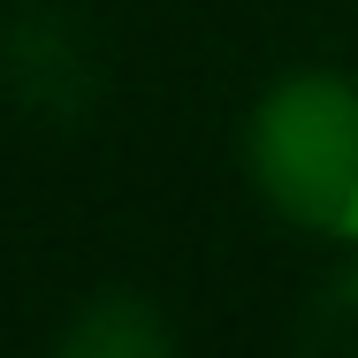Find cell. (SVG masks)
<instances>
[{
  "instance_id": "2",
  "label": "cell",
  "mask_w": 358,
  "mask_h": 358,
  "mask_svg": "<svg viewBox=\"0 0 358 358\" xmlns=\"http://www.w3.org/2000/svg\"><path fill=\"white\" fill-rule=\"evenodd\" d=\"M8 76H15L23 107H46V115H69L92 92V62H84V46L62 23H23L8 38Z\"/></svg>"
},
{
  "instance_id": "1",
  "label": "cell",
  "mask_w": 358,
  "mask_h": 358,
  "mask_svg": "<svg viewBox=\"0 0 358 358\" xmlns=\"http://www.w3.org/2000/svg\"><path fill=\"white\" fill-rule=\"evenodd\" d=\"M252 183L282 221L358 244V76H282L252 115Z\"/></svg>"
},
{
  "instance_id": "4",
  "label": "cell",
  "mask_w": 358,
  "mask_h": 358,
  "mask_svg": "<svg viewBox=\"0 0 358 358\" xmlns=\"http://www.w3.org/2000/svg\"><path fill=\"white\" fill-rule=\"evenodd\" d=\"M313 343H336V351H358V267L336 275L313 305Z\"/></svg>"
},
{
  "instance_id": "3",
  "label": "cell",
  "mask_w": 358,
  "mask_h": 358,
  "mask_svg": "<svg viewBox=\"0 0 358 358\" xmlns=\"http://www.w3.org/2000/svg\"><path fill=\"white\" fill-rule=\"evenodd\" d=\"M168 343H176L168 320H160L145 297H130V289L92 297L69 328H62V351H69V358H160Z\"/></svg>"
}]
</instances>
